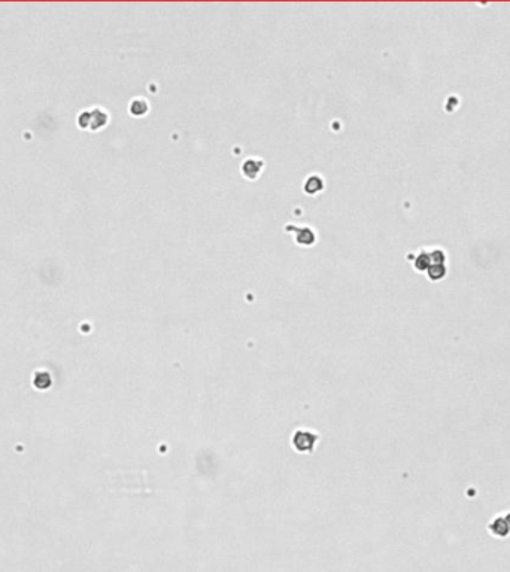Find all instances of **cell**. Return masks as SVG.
<instances>
[{
    "mask_svg": "<svg viewBox=\"0 0 510 572\" xmlns=\"http://www.w3.org/2000/svg\"><path fill=\"white\" fill-rule=\"evenodd\" d=\"M293 444L295 450L298 451H312V448L315 447L316 444V433L310 432L308 429H300L294 433L293 437Z\"/></svg>",
    "mask_w": 510,
    "mask_h": 572,
    "instance_id": "1",
    "label": "cell"
},
{
    "mask_svg": "<svg viewBox=\"0 0 510 572\" xmlns=\"http://www.w3.org/2000/svg\"><path fill=\"white\" fill-rule=\"evenodd\" d=\"M446 274V268L443 264H433L430 265L428 268V278L431 280H439V279H443Z\"/></svg>",
    "mask_w": 510,
    "mask_h": 572,
    "instance_id": "3",
    "label": "cell"
},
{
    "mask_svg": "<svg viewBox=\"0 0 510 572\" xmlns=\"http://www.w3.org/2000/svg\"><path fill=\"white\" fill-rule=\"evenodd\" d=\"M489 529H491L493 535H495V537H506L510 532L504 519H495L494 522L491 523V526H489Z\"/></svg>",
    "mask_w": 510,
    "mask_h": 572,
    "instance_id": "2",
    "label": "cell"
},
{
    "mask_svg": "<svg viewBox=\"0 0 510 572\" xmlns=\"http://www.w3.org/2000/svg\"><path fill=\"white\" fill-rule=\"evenodd\" d=\"M430 261H431V265L433 264H443L445 263V253L440 249H434L433 252L430 253Z\"/></svg>",
    "mask_w": 510,
    "mask_h": 572,
    "instance_id": "5",
    "label": "cell"
},
{
    "mask_svg": "<svg viewBox=\"0 0 510 572\" xmlns=\"http://www.w3.org/2000/svg\"><path fill=\"white\" fill-rule=\"evenodd\" d=\"M430 265H431V261H430V255L428 253H421L417 258V261H415V267H417L418 270H428Z\"/></svg>",
    "mask_w": 510,
    "mask_h": 572,
    "instance_id": "4",
    "label": "cell"
},
{
    "mask_svg": "<svg viewBox=\"0 0 510 572\" xmlns=\"http://www.w3.org/2000/svg\"><path fill=\"white\" fill-rule=\"evenodd\" d=\"M504 520H506V523H507V527H509V530H510V514L507 516V517H506V519H504Z\"/></svg>",
    "mask_w": 510,
    "mask_h": 572,
    "instance_id": "6",
    "label": "cell"
}]
</instances>
